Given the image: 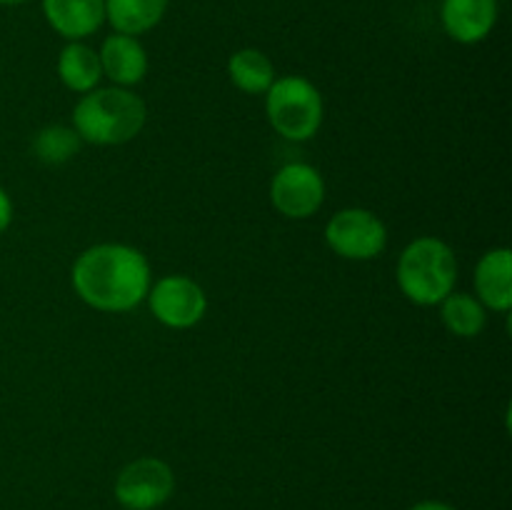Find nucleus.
Returning <instances> with one entry per match:
<instances>
[{"label":"nucleus","mask_w":512,"mask_h":510,"mask_svg":"<svg viewBox=\"0 0 512 510\" xmlns=\"http://www.w3.org/2000/svg\"><path fill=\"white\" fill-rule=\"evenodd\" d=\"M23 3H28V0H0L3 8H13V5H23Z\"/></svg>","instance_id":"nucleus-20"},{"label":"nucleus","mask_w":512,"mask_h":510,"mask_svg":"<svg viewBox=\"0 0 512 510\" xmlns=\"http://www.w3.org/2000/svg\"><path fill=\"white\" fill-rule=\"evenodd\" d=\"M175 475L165 460L145 455L118 473L113 493L128 510H155L173 495Z\"/></svg>","instance_id":"nucleus-7"},{"label":"nucleus","mask_w":512,"mask_h":510,"mask_svg":"<svg viewBox=\"0 0 512 510\" xmlns=\"http://www.w3.org/2000/svg\"><path fill=\"white\" fill-rule=\"evenodd\" d=\"M410 510H455V508L448 503H440V500H423V503L413 505Z\"/></svg>","instance_id":"nucleus-19"},{"label":"nucleus","mask_w":512,"mask_h":510,"mask_svg":"<svg viewBox=\"0 0 512 510\" xmlns=\"http://www.w3.org/2000/svg\"><path fill=\"white\" fill-rule=\"evenodd\" d=\"M498 0H443L440 23L445 35L460 45H478L498 25Z\"/></svg>","instance_id":"nucleus-9"},{"label":"nucleus","mask_w":512,"mask_h":510,"mask_svg":"<svg viewBox=\"0 0 512 510\" xmlns=\"http://www.w3.org/2000/svg\"><path fill=\"white\" fill-rule=\"evenodd\" d=\"M148 120V108L130 88H95L80 95L73 108V128L83 143L110 148L125 145L140 135Z\"/></svg>","instance_id":"nucleus-2"},{"label":"nucleus","mask_w":512,"mask_h":510,"mask_svg":"<svg viewBox=\"0 0 512 510\" xmlns=\"http://www.w3.org/2000/svg\"><path fill=\"white\" fill-rule=\"evenodd\" d=\"M70 283L85 305L100 313L138 308L153 285L148 258L128 243H98L85 248L70 268Z\"/></svg>","instance_id":"nucleus-1"},{"label":"nucleus","mask_w":512,"mask_h":510,"mask_svg":"<svg viewBox=\"0 0 512 510\" xmlns=\"http://www.w3.org/2000/svg\"><path fill=\"white\" fill-rule=\"evenodd\" d=\"M10 223H13V200H10V195L0 188V235L8 230Z\"/></svg>","instance_id":"nucleus-18"},{"label":"nucleus","mask_w":512,"mask_h":510,"mask_svg":"<svg viewBox=\"0 0 512 510\" xmlns=\"http://www.w3.org/2000/svg\"><path fill=\"white\" fill-rule=\"evenodd\" d=\"M103 78L118 88H133L148 75V50L138 38L123 33H110L98 50Z\"/></svg>","instance_id":"nucleus-10"},{"label":"nucleus","mask_w":512,"mask_h":510,"mask_svg":"<svg viewBox=\"0 0 512 510\" xmlns=\"http://www.w3.org/2000/svg\"><path fill=\"white\" fill-rule=\"evenodd\" d=\"M228 78L240 93L265 95L278 75L273 60L263 50L240 48L228 58Z\"/></svg>","instance_id":"nucleus-15"},{"label":"nucleus","mask_w":512,"mask_h":510,"mask_svg":"<svg viewBox=\"0 0 512 510\" xmlns=\"http://www.w3.org/2000/svg\"><path fill=\"white\" fill-rule=\"evenodd\" d=\"M148 308L160 325L170 330H188L208 313V295L188 275H163L148 290Z\"/></svg>","instance_id":"nucleus-6"},{"label":"nucleus","mask_w":512,"mask_h":510,"mask_svg":"<svg viewBox=\"0 0 512 510\" xmlns=\"http://www.w3.org/2000/svg\"><path fill=\"white\" fill-rule=\"evenodd\" d=\"M170 8V0H105V23L113 33L138 35L158 28Z\"/></svg>","instance_id":"nucleus-14"},{"label":"nucleus","mask_w":512,"mask_h":510,"mask_svg":"<svg viewBox=\"0 0 512 510\" xmlns=\"http://www.w3.org/2000/svg\"><path fill=\"white\" fill-rule=\"evenodd\" d=\"M43 18L60 38L85 40L105 23V0H40Z\"/></svg>","instance_id":"nucleus-11"},{"label":"nucleus","mask_w":512,"mask_h":510,"mask_svg":"<svg viewBox=\"0 0 512 510\" xmlns=\"http://www.w3.org/2000/svg\"><path fill=\"white\" fill-rule=\"evenodd\" d=\"M270 203L283 218L305 220L325 203V180L310 163H288L270 180Z\"/></svg>","instance_id":"nucleus-8"},{"label":"nucleus","mask_w":512,"mask_h":510,"mask_svg":"<svg viewBox=\"0 0 512 510\" xmlns=\"http://www.w3.org/2000/svg\"><path fill=\"white\" fill-rule=\"evenodd\" d=\"M440 320L455 338H478L488 325V308L470 293H450L440 303Z\"/></svg>","instance_id":"nucleus-16"},{"label":"nucleus","mask_w":512,"mask_h":510,"mask_svg":"<svg viewBox=\"0 0 512 510\" xmlns=\"http://www.w3.org/2000/svg\"><path fill=\"white\" fill-rule=\"evenodd\" d=\"M83 148V140L75 133L73 125H45L35 133L33 153L45 165H65Z\"/></svg>","instance_id":"nucleus-17"},{"label":"nucleus","mask_w":512,"mask_h":510,"mask_svg":"<svg viewBox=\"0 0 512 510\" xmlns=\"http://www.w3.org/2000/svg\"><path fill=\"white\" fill-rule=\"evenodd\" d=\"M398 288L410 303L420 308L440 305L458 283V258L445 240L435 235H420L410 240L395 268Z\"/></svg>","instance_id":"nucleus-3"},{"label":"nucleus","mask_w":512,"mask_h":510,"mask_svg":"<svg viewBox=\"0 0 512 510\" xmlns=\"http://www.w3.org/2000/svg\"><path fill=\"white\" fill-rule=\"evenodd\" d=\"M325 243L345 260H375L388 248V228L368 208H343L325 223Z\"/></svg>","instance_id":"nucleus-5"},{"label":"nucleus","mask_w":512,"mask_h":510,"mask_svg":"<svg viewBox=\"0 0 512 510\" xmlns=\"http://www.w3.org/2000/svg\"><path fill=\"white\" fill-rule=\"evenodd\" d=\"M58 78L70 93L85 95L90 90L98 88L100 78H103V68H100L98 50L90 48L85 40H70L58 55Z\"/></svg>","instance_id":"nucleus-13"},{"label":"nucleus","mask_w":512,"mask_h":510,"mask_svg":"<svg viewBox=\"0 0 512 510\" xmlns=\"http://www.w3.org/2000/svg\"><path fill=\"white\" fill-rule=\"evenodd\" d=\"M323 95L303 75L275 78L265 93V115L278 135L293 143L315 138L323 125Z\"/></svg>","instance_id":"nucleus-4"},{"label":"nucleus","mask_w":512,"mask_h":510,"mask_svg":"<svg viewBox=\"0 0 512 510\" xmlns=\"http://www.w3.org/2000/svg\"><path fill=\"white\" fill-rule=\"evenodd\" d=\"M475 298L495 313L512 308V250L493 248L480 255L475 265Z\"/></svg>","instance_id":"nucleus-12"}]
</instances>
